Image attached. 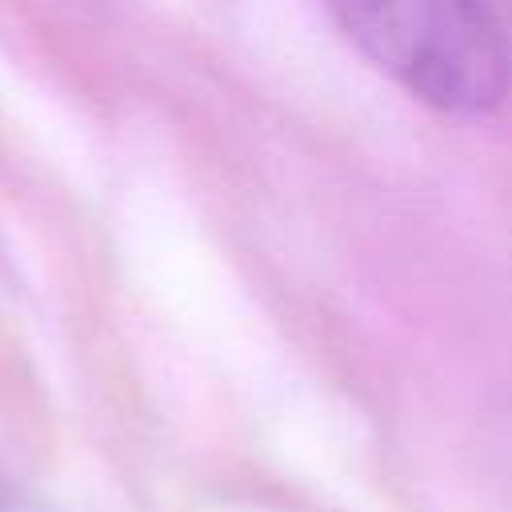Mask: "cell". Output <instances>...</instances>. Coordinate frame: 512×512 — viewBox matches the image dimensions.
<instances>
[{
  "label": "cell",
  "mask_w": 512,
  "mask_h": 512,
  "mask_svg": "<svg viewBox=\"0 0 512 512\" xmlns=\"http://www.w3.org/2000/svg\"><path fill=\"white\" fill-rule=\"evenodd\" d=\"M340 32L408 96L480 116L512 88V52L480 0H320Z\"/></svg>",
  "instance_id": "6da1fadb"
},
{
  "label": "cell",
  "mask_w": 512,
  "mask_h": 512,
  "mask_svg": "<svg viewBox=\"0 0 512 512\" xmlns=\"http://www.w3.org/2000/svg\"><path fill=\"white\" fill-rule=\"evenodd\" d=\"M0 512H56V508H48V504H40V500H28V496H20V492L0 488Z\"/></svg>",
  "instance_id": "7a4b0ae2"
}]
</instances>
